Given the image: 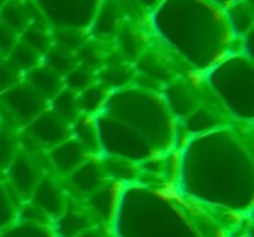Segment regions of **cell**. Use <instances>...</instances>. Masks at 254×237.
<instances>
[{
    "mask_svg": "<svg viewBox=\"0 0 254 237\" xmlns=\"http://www.w3.org/2000/svg\"><path fill=\"white\" fill-rule=\"evenodd\" d=\"M173 185L218 215L249 218L254 206L253 124L232 122L185 140Z\"/></svg>",
    "mask_w": 254,
    "mask_h": 237,
    "instance_id": "obj_1",
    "label": "cell"
},
{
    "mask_svg": "<svg viewBox=\"0 0 254 237\" xmlns=\"http://www.w3.org/2000/svg\"><path fill=\"white\" fill-rule=\"evenodd\" d=\"M94 121L101 156L139 166L180 149V122L160 91L138 84L115 89Z\"/></svg>",
    "mask_w": 254,
    "mask_h": 237,
    "instance_id": "obj_2",
    "label": "cell"
},
{
    "mask_svg": "<svg viewBox=\"0 0 254 237\" xmlns=\"http://www.w3.org/2000/svg\"><path fill=\"white\" fill-rule=\"evenodd\" d=\"M108 230L112 237H232L221 215L160 181L124 185Z\"/></svg>",
    "mask_w": 254,
    "mask_h": 237,
    "instance_id": "obj_3",
    "label": "cell"
},
{
    "mask_svg": "<svg viewBox=\"0 0 254 237\" xmlns=\"http://www.w3.org/2000/svg\"><path fill=\"white\" fill-rule=\"evenodd\" d=\"M148 23L153 39L197 74L242 51V40L233 35L225 9L211 0H162Z\"/></svg>",
    "mask_w": 254,
    "mask_h": 237,
    "instance_id": "obj_4",
    "label": "cell"
},
{
    "mask_svg": "<svg viewBox=\"0 0 254 237\" xmlns=\"http://www.w3.org/2000/svg\"><path fill=\"white\" fill-rule=\"evenodd\" d=\"M205 87L233 122L253 124L254 63L244 51L232 53L202 74Z\"/></svg>",
    "mask_w": 254,
    "mask_h": 237,
    "instance_id": "obj_5",
    "label": "cell"
},
{
    "mask_svg": "<svg viewBox=\"0 0 254 237\" xmlns=\"http://www.w3.org/2000/svg\"><path fill=\"white\" fill-rule=\"evenodd\" d=\"M134 84L160 92H162L164 85L169 84L180 75L187 74L185 70H190L173 51H169L164 44H160L155 39L143 51L141 56L134 61Z\"/></svg>",
    "mask_w": 254,
    "mask_h": 237,
    "instance_id": "obj_6",
    "label": "cell"
},
{
    "mask_svg": "<svg viewBox=\"0 0 254 237\" xmlns=\"http://www.w3.org/2000/svg\"><path fill=\"white\" fill-rule=\"evenodd\" d=\"M33 4L51 28L89 32L101 0H33Z\"/></svg>",
    "mask_w": 254,
    "mask_h": 237,
    "instance_id": "obj_7",
    "label": "cell"
},
{
    "mask_svg": "<svg viewBox=\"0 0 254 237\" xmlns=\"http://www.w3.org/2000/svg\"><path fill=\"white\" fill-rule=\"evenodd\" d=\"M47 108L49 101L25 80L0 94V119L19 131Z\"/></svg>",
    "mask_w": 254,
    "mask_h": 237,
    "instance_id": "obj_8",
    "label": "cell"
},
{
    "mask_svg": "<svg viewBox=\"0 0 254 237\" xmlns=\"http://www.w3.org/2000/svg\"><path fill=\"white\" fill-rule=\"evenodd\" d=\"M71 136V124L63 121L53 110H44L30 124L19 131L21 150L28 154H46Z\"/></svg>",
    "mask_w": 254,
    "mask_h": 237,
    "instance_id": "obj_9",
    "label": "cell"
},
{
    "mask_svg": "<svg viewBox=\"0 0 254 237\" xmlns=\"http://www.w3.org/2000/svg\"><path fill=\"white\" fill-rule=\"evenodd\" d=\"M162 96L178 122L183 121L185 117L190 115L205 101L214 98L205 87L202 74L197 72H187L171 80L162 87Z\"/></svg>",
    "mask_w": 254,
    "mask_h": 237,
    "instance_id": "obj_10",
    "label": "cell"
},
{
    "mask_svg": "<svg viewBox=\"0 0 254 237\" xmlns=\"http://www.w3.org/2000/svg\"><path fill=\"white\" fill-rule=\"evenodd\" d=\"M44 154H28L25 150H19V154L14 157V160L11 162V166L5 169L4 173V181L9 187V190L12 192L16 199L21 202H26L32 195V192L35 190L37 183L42 180V176L47 173L44 169L40 157Z\"/></svg>",
    "mask_w": 254,
    "mask_h": 237,
    "instance_id": "obj_11",
    "label": "cell"
},
{
    "mask_svg": "<svg viewBox=\"0 0 254 237\" xmlns=\"http://www.w3.org/2000/svg\"><path fill=\"white\" fill-rule=\"evenodd\" d=\"M232 122L233 121L228 117V113L212 98L198 106L197 110H193L190 115L185 117L183 121H180V129H183L187 133V138H190V136L216 131V129L225 128Z\"/></svg>",
    "mask_w": 254,
    "mask_h": 237,
    "instance_id": "obj_12",
    "label": "cell"
},
{
    "mask_svg": "<svg viewBox=\"0 0 254 237\" xmlns=\"http://www.w3.org/2000/svg\"><path fill=\"white\" fill-rule=\"evenodd\" d=\"M153 35L150 25H136L131 21H124L119 33L112 42V47L124 61L132 63L143 54V51L152 44Z\"/></svg>",
    "mask_w": 254,
    "mask_h": 237,
    "instance_id": "obj_13",
    "label": "cell"
},
{
    "mask_svg": "<svg viewBox=\"0 0 254 237\" xmlns=\"http://www.w3.org/2000/svg\"><path fill=\"white\" fill-rule=\"evenodd\" d=\"M33 206L44 211L49 216L51 222L58 218L61 213L66 209V206L70 204L68 201V195L64 192V187L58 181V178L54 174H51L47 171L42 176V180L37 183L35 190L32 192L28 199Z\"/></svg>",
    "mask_w": 254,
    "mask_h": 237,
    "instance_id": "obj_14",
    "label": "cell"
},
{
    "mask_svg": "<svg viewBox=\"0 0 254 237\" xmlns=\"http://www.w3.org/2000/svg\"><path fill=\"white\" fill-rule=\"evenodd\" d=\"M122 183L106 180L101 188L85 197V211L92 218L96 225H101L108 229L115 216L117 206H119L120 192H122Z\"/></svg>",
    "mask_w": 254,
    "mask_h": 237,
    "instance_id": "obj_15",
    "label": "cell"
},
{
    "mask_svg": "<svg viewBox=\"0 0 254 237\" xmlns=\"http://www.w3.org/2000/svg\"><path fill=\"white\" fill-rule=\"evenodd\" d=\"M124 21L126 14L119 0H101L92 25L89 26V37L99 42L112 44Z\"/></svg>",
    "mask_w": 254,
    "mask_h": 237,
    "instance_id": "obj_16",
    "label": "cell"
},
{
    "mask_svg": "<svg viewBox=\"0 0 254 237\" xmlns=\"http://www.w3.org/2000/svg\"><path fill=\"white\" fill-rule=\"evenodd\" d=\"M89 154L75 138H68L61 142L60 145L53 147L46 152V159L49 167L58 176H70L80 164H84L89 159Z\"/></svg>",
    "mask_w": 254,
    "mask_h": 237,
    "instance_id": "obj_17",
    "label": "cell"
},
{
    "mask_svg": "<svg viewBox=\"0 0 254 237\" xmlns=\"http://www.w3.org/2000/svg\"><path fill=\"white\" fill-rule=\"evenodd\" d=\"M66 181H68V187L75 194L82 195V197H89L91 194H94L106 181L103 167L99 164V157H89L70 176H66Z\"/></svg>",
    "mask_w": 254,
    "mask_h": 237,
    "instance_id": "obj_18",
    "label": "cell"
},
{
    "mask_svg": "<svg viewBox=\"0 0 254 237\" xmlns=\"http://www.w3.org/2000/svg\"><path fill=\"white\" fill-rule=\"evenodd\" d=\"M42 18L37 11L33 0H9L4 7L0 9V23H4L18 35H21L30 23Z\"/></svg>",
    "mask_w": 254,
    "mask_h": 237,
    "instance_id": "obj_19",
    "label": "cell"
},
{
    "mask_svg": "<svg viewBox=\"0 0 254 237\" xmlns=\"http://www.w3.org/2000/svg\"><path fill=\"white\" fill-rule=\"evenodd\" d=\"M96 80L105 85L106 89H110V91L127 87V85L134 84L136 68L132 63H127V61L120 60V58L117 61L106 60L103 63V67L96 72Z\"/></svg>",
    "mask_w": 254,
    "mask_h": 237,
    "instance_id": "obj_20",
    "label": "cell"
},
{
    "mask_svg": "<svg viewBox=\"0 0 254 237\" xmlns=\"http://www.w3.org/2000/svg\"><path fill=\"white\" fill-rule=\"evenodd\" d=\"M96 223L85 211V208L68 204L66 209L53 222V229L58 237H78L82 232L94 227Z\"/></svg>",
    "mask_w": 254,
    "mask_h": 237,
    "instance_id": "obj_21",
    "label": "cell"
},
{
    "mask_svg": "<svg viewBox=\"0 0 254 237\" xmlns=\"http://www.w3.org/2000/svg\"><path fill=\"white\" fill-rule=\"evenodd\" d=\"M23 80L26 84H30L44 99L51 101L61 89L64 87V82H63V77L60 74H56L54 70L47 68L46 65L40 63L39 67L32 68L30 72H26L23 75Z\"/></svg>",
    "mask_w": 254,
    "mask_h": 237,
    "instance_id": "obj_22",
    "label": "cell"
},
{
    "mask_svg": "<svg viewBox=\"0 0 254 237\" xmlns=\"http://www.w3.org/2000/svg\"><path fill=\"white\" fill-rule=\"evenodd\" d=\"M99 164H101L106 180L117 181V183L122 185L136 183V181L141 180V167L126 159L99 156Z\"/></svg>",
    "mask_w": 254,
    "mask_h": 237,
    "instance_id": "obj_23",
    "label": "cell"
},
{
    "mask_svg": "<svg viewBox=\"0 0 254 237\" xmlns=\"http://www.w3.org/2000/svg\"><path fill=\"white\" fill-rule=\"evenodd\" d=\"M226 18H228L230 28L237 39L242 40L246 35L253 32L254 25V7L253 0H237L232 5L225 9Z\"/></svg>",
    "mask_w": 254,
    "mask_h": 237,
    "instance_id": "obj_24",
    "label": "cell"
},
{
    "mask_svg": "<svg viewBox=\"0 0 254 237\" xmlns=\"http://www.w3.org/2000/svg\"><path fill=\"white\" fill-rule=\"evenodd\" d=\"M71 138L77 140L91 157L101 156L98 128H96V121L92 115H84V113H82L77 121L71 124Z\"/></svg>",
    "mask_w": 254,
    "mask_h": 237,
    "instance_id": "obj_25",
    "label": "cell"
},
{
    "mask_svg": "<svg viewBox=\"0 0 254 237\" xmlns=\"http://www.w3.org/2000/svg\"><path fill=\"white\" fill-rule=\"evenodd\" d=\"M19 40L28 47H32L33 51H37L40 56H44L53 46V28L46 19L39 18L26 26L25 32L19 35Z\"/></svg>",
    "mask_w": 254,
    "mask_h": 237,
    "instance_id": "obj_26",
    "label": "cell"
},
{
    "mask_svg": "<svg viewBox=\"0 0 254 237\" xmlns=\"http://www.w3.org/2000/svg\"><path fill=\"white\" fill-rule=\"evenodd\" d=\"M19 129L12 128L0 119V174L4 176L5 169L11 166L14 157L19 154Z\"/></svg>",
    "mask_w": 254,
    "mask_h": 237,
    "instance_id": "obj_27",
    "label": "cell"
},
{
    "mask_svg": "<svg viewBox=\"0 0 254 237\" xmlns=\"http://www.w3.org/2000/svg\"><path fill=\"white\" fill-rule=\"evenodd\" d=\"M110 92L112 91L106 89L103 84H99L98 80L89 85V87H85L84 91H80L77 94L80 113H84V115H92V117L98 115L103 106H105Z\"/></svg>",
    "mask_w": 254,
    "mask_h": 237,
    "instance_id": "obj_28",
    "label": "cell"
},
{
    "mask_svg": "<svg viewBox=\"0 0 254 237\" xmlns=\"http://www.w3.org/2000/svg\"><path fill=\"white\" fill-rule=\"evenodd\" d=\"M49 110H53L56 115H60L68 124H73L78 117L82 115L80 108H78L77 92H73L71 89H66V87H63L53 99H51Z\"/></svg>",
    "mask_w": 254,
    "mask_h": 237,
    "instance_id": "obj_29",
    "label": "cell"
},
{
    "mask_svg": "<svg viewBox=\"0 0 254 237\" xmlns=\"http://www.w3.org/2000/svg\"><path fill=\"white\" fill-rule=\"evenodd\" d=\"M42 65H46L47 68H51L56 74H60L61 77H64L68 72H71L77 67V54L53 44L49 47V51L42 56Z\"/></svg>",
    "mask_w": 254,
    "mask_h": 237,
    "instance_id": "obj_30",
    "label": "cell"
},
{
    "mask_svg": "<svg viewBox=\"0 0 254 237\" xmlns=\"http://www.w3.org/2000/svg\"><path fill=\"white\" fill-rule=\"evenodd\" d=\"M0 237H58L56 232L51 225H44V223H32V222H23V220H16L9 227H5Z\"/></svg>",
    "mask_w": 254,
    "mask_h": 237,
    "instance_id": "obj_31",
    "label": "cell"
},
{
    "mask_svg": "<svg viewBox=\"0 0 254 237\" xmlns=\"http://www.w3.org/2000/svg\"><path fill=\"white\" fill-rule=\"evenodd\" d=\"M89 40V32L75 28H53V44L77 54Z\"/></svg>",
    "mask_w": 254,
    "mask_h": 237,
    "instance_id": "obj_32",
    "label": "cell"
},
{
    "mask_svg": "<svg viewBox=\"0 0 254 237\" xmlns=\"http://www.w3.org/2000/svg\"><path fill=\"white\" fill-rule=\"evenodd\" d=\"M7 60L11 61L23 75L42 63V56H40L37 51H33L32 47L23 44L21 40H18V44L12 47V51L7 54Z\"/></svg>",
    "mask_w": 254,
    "mask_h": 237,
    "instance_id": "obj_33",
    "label": "cell"
},
{
    "mask_svg": "<svg viewBox=\"0 0 254 237\" xmlns=\"http://www.w3.org/2000/svg\"><path fill=\"white\" fill-rule=\"evenodd\" d=\"M19 201L12 195L4 178H0V232L18 220Z\"/></svg>",
    "mask_w": 254,
    "mask_h": 237,
    "instance_id": "obj_34",
    "label": "cell"
},
{
    "mask_svg": "<svg viewBox=\"0 0 254 237\" xmlns=\"http://www.w3.org/2000/svg\"><path fill=\"white\" fill-rule=\"evenodd\" d=\"M63 82H64V87L71 89V91L78 94V92L84 91L85 87H89L91 84H94L96 82V72L89 70V68H85V67H82V65L77 63V67H75L71 72H68V74L63 77Z\"/></svg>",
    "mask_w": 254,
    "mask_h": 237,
    "instance_id": "obj_35",
    "label": "cell"
},
{
    "mask_svg": "<svg viewBox=\"0 0 254 237\" xmlns=\"http://www.w3.org/2000/svg\"><path fill=\"white\" fill-rule=\"evenodd\" d=\"M21 80H23L21 72L7 60V56H0V94Z\"/></svg>",
    "mask_w": 254,
    "mask_h": 237,
    "instance_id": "obj_36",
    "label": "cell"
},
{
    "mask_svg": "<svg viewBox=\"0 0 254 237\" xmlns=\"http://www.w3.org/2000/svg\"><path fill=\"white\" fill-rule=\"evenodd\" d=\"M19 35L11 30L9 26H5L4 23H0V56H7L12 51V47L18 44Z\"/></svg>",
    "mask_w": 254,
    "mask_h": 237,
    "instance_id": "obj_37",
    "label": "cell"
},
{
    "mask_svg": "<svg viewBox=\"0 0 254 237\" xmlns=\"http://www.w3.org/2000/svg\"><path fill=\"white\" fill-rule=\"evenodd\" d=\"M78 237H112V234H110V230L106 229V227L94 225L85 230V232H82Z\"/></svg>",
    "mask_w": 254,
    "mask_h": 237,
    "instance_id": "obj_38",
    "label": "cell"
},
{
    "mask_svg": "<svg viewBox=\"0 0 254 237\" xmlns=\"http://www.w3.org/2000/svg\"><path fill=\"white\" fill-rule=\"evenodd\" d=\"M138 2L141 4V7L145 9L148 14H152V11H155V9L162 4V0H138Z\"/></svg>",
    "mask_w": 254,
    "mask_h": 237,
    "instance_id": "obj_39",
    "label": "cell"
},
{
    "mask_svg": "<svg viewBox=\"0 0 254 237\" xmlns=\"http://www.w3.org/2000/svg\"><path fill=\"white\" fill-rule=\"evenodd\" d=\"M211 2H214V4L219 5L221 9H226L228 5H232L233 2H237V0H211Z\"/></svg>",
    "mask_w": 254,
    "mask_h": 237,
    "instance_id": "obj_40",
    "label": "cell"
}]
</instances>
